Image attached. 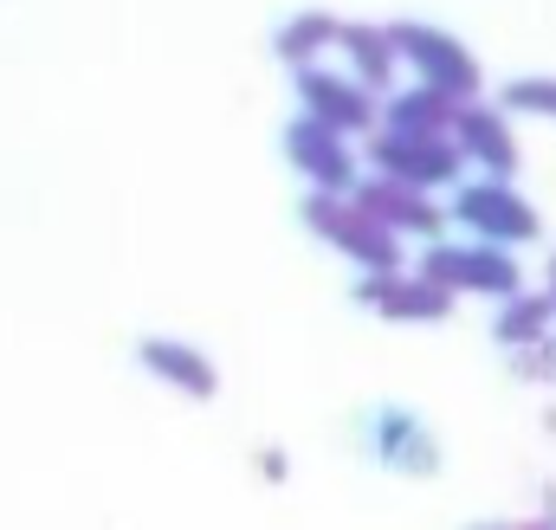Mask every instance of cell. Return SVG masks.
I'll return each instance as SVG.
<instances>
[{
	"mask_svg": "<svg viewBox=\"0 0 556 530\" xmlns=\"http://www.w3.org/2000/svg\"><path fill=\"white\" fill-rule=\"evenodd\" d=\"M304 227L317 234V240H330L337 253H350V260L363 265V272H402V240L376 220V214H363L356 207V194H304Z\"/></svg>",
	"mask_w": 556,
	"mask_h": 530,
	"instance_id": "obj_1",
	"label": "cell"
},
{
	"mask_svg": "<svg viewBox=\"0 0 556 530\" xmlns=\"http://www.w3.org/2000/svg\"><path fill=\"white\" fill-rule=\"evenodd\" d=\"M369 162H376V175H389V181H408V188H420V194H433V188H453V181L466 175V149H459L453 136L376 130V136H369Z\"/></svg>",
	"mask_w": 556,
	"mask_h": 530,
	"instance_id": "obj_2",
	"label": "cell"
},
{
	"mask_svg": "<svg viewBox=\"0 0 556 530\" xmlns=\"http://www.w3.org/2000/svg\"><path fill=\"white\" fill-rule=\"evenodd\" d=\"M389 39H395V52L420 72V85H433V91H446V98H459V104H479V65H472V52H466L453 33L420 26V20H395Z\"/></svg>",
	"mask_w": 556,
	"mask_h": 530,
	"instance_id": "obj_3",
	"label": "cell"
},
{
	"mask_svg": "<svg viewBox=\"0 0 556 530\" xmlns=\"http://www.w3.org/2000/svg\"><path fill=\"white\" fill-rule=\"evenodd\" d=\"M453 220H459L466 234H479L485 247H525V240L544 234L538 207H531L511 181H466V188L453 194Z\"/></svg>",
	"mask_w": 556,
	"mask_h": 530,
	"instance_id": "obj_4",
	"label": "cell"
},
{
	"mask_svg": "<svg viewBox=\"0 0 556 530\" xmlns=\"http://www.w3.org/2000/svg\"><path fill=\"white\" fill-rule=\"evenodd\" d=\"M420 278H433L440 291H485V298H518V260L505 253V247H485V240H472V247H446V240H433L427 247V260H420Z\"/></svg>",
	"mask_w": 556,
	"mask_h": 530,
	"instance_id": "obj_5",
	"label": "cell"
},
{
	"mask_svg": "<svg viewBox=\"0 0 556 530\" xmlns=\"http://www.w3.org/2000/svg\"><path fill=\"white\" fill-rule=\"evenodd\" d=\"M285 155H291V168H298L317 194H356V188H363L350 142L330 130V124H317V117H298V124L285 130Z\"/></svg>",
	"mask_w": 556,
	"mask_h": 530,
	"instance_id": "obj_6",
	"label": "cell"
},
{
	"mask_svg": "<svg viewBox=\"0 0 556 530\" xmlns=\"http://www.w3.org/2000/svg\"><path fill=\"white\" fill-rule=\"evenodd\" d=\"M356 304L376 311V317H389V324H440L453 311V291H440L420 272H363Z\"/></svg>",
	"mask_w": 556,
	"mask_h": 530,
	"instance_id": "obj_7",
	"label": "cell"
},
{
	"mask_svg": "<svg viewBox=\"0 0 556 530\" xmlns=\"http://www.w3.org/2000/svg\"><path fill=\"white\" fill-rule=\"evenodd\" d=\"M298 104H304V117L330 124L337 136L376 130V91H363V85H356V78H343V72L304 65V72H298Z\"/></svg>",
	"mask_w": 556,
	"mask_h": 530,
	"instance_id": "obj_8",
	"label": "cell"
},
{
	"mask_svg": "<svg viewBox=\"0 0 556 530\" xmlns=\"http://www.w3.org/2000/svg\"><path fill=\"white\" fill-rule=\"evenodd\" d=\"M356 207L363 214H376L395 240H433L440 234V207H433V194H420L408 181H389V175H369L363 188H356Z\"/></svg>",
	"mask_w": 556,
	"mask_h": 530,
	"instance_id": "obj_9",
	"label": "cell"
},
{
	"mask_svg": "<svg viewBox=\"0 0 556 530\" xmlns=\"http://www.w3.org/2000/svg\"><path fill=\"white\" fill-rule=\"evenodd\" d=\"M369 453L389 459V466H402L408 479L440 472V440L420 427L408 407H382V414H369Z\"/></svg>",
	"mask_w": 556,
	"mask_h": 530,
	"instance_id": "obj_10",
	"label": "cell"
},
{
	"mask_svg": "<svg viewBox=\"0 0 556 530\" xmlns=\"http://www.w3.org/2000/svg\"><path fill=\"white\" fill-rule=\"evenodd\" d=\"M137 363L155 376V382L181 389L188 401H214V395H220V369H214L194 343H175V337H142V343H137Z\"/></svg>",
	"mask_w": 556,
	"mask_h": 530,
	"instance_id": "obj_11",
	"label": "cell"
},
{
	"mask_svg": "<svg viewBox=\"0 0 556 530\" xmlns=\"http://www.w3.org/2000/svg\"><path fill=\"white\" fill-rule=\"evenodd\" d=\"M453 142L466 149V162H479V168H485V181H511V168H518V142H511L505 111H492V104H466Z\"/></svg>",
	"mask_w": 556,
	"mask_h": 530,
	"instance_id": "obj_12",
	"label": "cell"
},
{
	"mask_svg": "<svg viewBox=\"0 0 556 530\" xmlns=\"http://www.w3.org/2000/svg\"><path fill=\"white\" fill-rule=\"evenodd\" d=\"M459 98L433 91V85H415V91H395L382 104V130H402V136H453L459 130Z\"/></svg>",
	"mask_w": 556,
	"mask_h": 530,
	"instance_id": "obj_13",
	"label": "cell"
},
{
	"mask_svg": "<svg viewBox=\"0 0 556 530\" xmlns=\"http://www.w3.org/2000/svg\"><path fill=\"white\" fill-rule=\"evenodd\" d=\"M343 52H350V72H356V85H363V91H389V85H395V65H402V52H395L389 26L343 20Z\"/></svg>",
	"mask_w": 556,
	"mask_h": 530,
	"instance_id": "obj_14",
	"label": "cell"
},
{
	"mask_svg": "<svg viewBox=\"0 0 556 530\" xmlns=\"http://www.w3.org/2000/svg\"><path fill=\"white\" fill-rule=\"evenodd\" d=\"M551 324H556L551 291H518V298H505L492 337H498L505 350H538V343H551Z\"/></svg>",
	"mask_w": 556,
	"mask_h": 530,
	"instance_id": "obj_15",
	"label": "cell"
},
{
	"mask_svg": "<svg viewBox=\"0 0 556 530\" xmlns=\"http://www.w3.org/2000/svg\"><path fill=\"white\" fill-rule=\"evenodd\" d=\"M324 46H343V20H330V13H298V20L278 26V59L298 65V72H304Z\"/></svg>",
	"mask_w": 556,
	"mask_h": 530,
	"instance_id": "obj_16",
	"label": "cell"
},
{
	"mask_svg": "<svg viewBox=\"0 0 556 530\" xmlns=\"http://www.w3.org/2000/svg\"><path fill=\"white\" fill-rule=\"evenodd\" d=\"M498 111H531V117H556V78H511Z\"/></svg>",
	"mask_w": 556,
	"mask_h": 530,
	"instance_id": "obj_17",
	"label": "cell"
},
{
	"mask_svg": "<svg viewBox=\"0 0 556 530\" xmlns=\"http://www.w3.org/2000/svg\"><path fill=\"white\" fill-rule=\"evenodd\" d=\"M518 376H525V382H556V343L518 350Z\"/></svg>",
	"mask_w": 556,
	"mask_h": 530,
	"instance_id": "obj_18",
	"label": "cell"
},
{
	"mask_svg": "<svg viewBox=\"0 0 556 530\" xmlns=\"http://www.w3.org/2000/svg\"><path fill=\"white\" fill-rule=\"evenodd\" d=\"M472 530H556V512H544V518H518V525H472Z\"/></svg>",
	"mask_w": 556,
	"mask_h": 530,
	"instance_id": "obj_19",
	"label": "cell"
},
{
	"mask_svg": "<svg viewBox=\"0 0 556 530\" xmlns=\"http://www.w3.org/2000/svg\"><path fill=\"white\" fill-rule=\"evenodd\" d=\"M544 291H551V304H556V260H551V285H544Z\"/></svg>",
	"mask_w": 556,
	"mask_h": 530,
	"instance_id": "obj_20",
	"label": "cell"
}]
</instances>
